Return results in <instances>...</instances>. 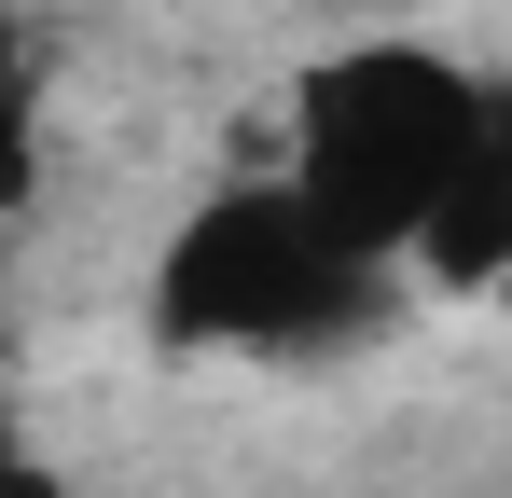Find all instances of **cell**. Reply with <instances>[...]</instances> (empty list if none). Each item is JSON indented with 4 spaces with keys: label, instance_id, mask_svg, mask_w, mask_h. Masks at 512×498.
Wrapping results in <instances>:
<instances>
[{
    "label": "cell",
    "instance_id": "obj_5",
    "mask_svg": "<svg viewBox=\"0 0 512 498\" xmlns=\"http://www.w3.org/2000/svg\"><path fill=\"white\" fill-rule=\"evenodd\" d=\"M28 194H42V125H28V97L0 83V222H28Z\"/></svg>",
    "mask_w": 512,
    "mask_h": 498
},
{
    "label": "cell",
    "instance_id": "obj_6",
    "mask_svg": "<svg viewBox=\"0 0 512 498\" xmlns=\"http://www.w3.org/2000/svg\"><path fill=\"white\" fill-rule=\"evenodd\" d=\"M0 263H14V222H0Z\"/></svg>",
    "mask_w": 512,
    "mask_h": 498
},
{
    "label": "cell",
    "instance_id": "obj_3",
    "mask_svg": "<svg viewBox=\"0 0 512 498\" xmlns=\"http://www.w3.org/2000/svg\"><path fill=\"white\" fill-rule=\"evenodd\" d=\"M402 277H443V291H499V277H512V83L485 97V125H471L457 180L429 194V222H416V249H402Z\"/></svg>",
    "mask_w": 512,
    "mask_h": 498
},
{
    "label": "cell",
    "instance_id": "obj_4",
    "mask_svg": "<svg viewBox=\"0 0 512 498\" xmlns=\"http://www.w3.org/2000/svg\"><path fill=\"white\" fill-rule=\"evenodd\" d=\"M0 498H70V471H56V443L28 429V402L0 388Z\"/></svg>",
    "mask_w": 512,
    "mask_h": 498
},
{
    "label": "cell",
    "instance_id": "obj_7",
    "mask_svg": "<svg viewBox=\"0 0 512 498\" xmlns=\"http://www.w3.org/2000/svg\"><path fill=\"white\" fill-rule=\"evenodd\" d=\"M499 319H512V277H499Z\"/></svg>",
    "mask_w": 512,
    "mask_h": 498
},
{
    "label": "cell",
    "instance_id": "obj_1",
    "mask_svg": "<svg viewBox=\"0 0 512 498\" xmlns=\"http://www.w3.org/2000/svg\"><path fill=\"white\" fill-rule=\"evenodd\" d=\"M388 305H402V263L346 236L291 166L194 194L153 249V332L180 360H208V346L222 360H333L360 332H388Z\"/></svg>",
    "mask_w": 512,
    "mask_h": 498
},
{
    "label": "cell",
    "instance_id": "obj_2",
    "mask_svg": "<svg viewBox=\"0 0 512 498\" xmlns=\"http://www.w3.org/2000/svg\"><path fill=\"white\" fill-rule=\"evenodd\" d=\"M485 97H499V70H471L443 42H346V56H319V70L291 83L277 166L333 208L346 236H374L402 263L416 222H429V194L457 180L471 125H485Z\"/></svg>",
    "mask_w": 512,
    "mask_h": 498
}]
</instances>
